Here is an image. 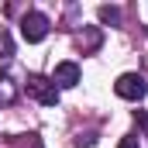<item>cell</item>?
<instances>
[{
	"label": "cell",
	"mask_w": 148,
	"mask_h": 148,
	"mask_svg": "<svg viewBox=\"0 0 148 148\" xmlns=\"http://www.w3.org/2000/svg\"><path fill=\"white\" fill-rule=\"evenodd\" d=\"M24 90H28V97H35L38 103H45V107H55L59 103V86L48 76H28Z\"/></svg>",
	"instance_id": "obj_1"
},
{
	"label": "cell",
	"mask_w": 148,
	"mask_h": 148,
	"mask_svg": "<svg viewBox=\"0 0 148 148\" xmlns=\"http://www.w3.org/2000/svg\"><path fill=\"white\" fill-rule=\"evenodd\" d=\"M114 93L121 100H141L148 93V83H145V76H138V73H124V76H117Z\"/></svg>",
	"instance_id": "obj_2"
},
{
	"label": "cell",
	"mask_w": 148,
	"mask_h": 148,
	"mask_svg": "<svg viewBox=\"0 0 148 148\" xmlns=\"http://www.w3.org/2000/svg\"><path fill=\"white\" fill-rule=\"evenodd\" d=\"M48 28H52V24H48V17H45V14H38V10H31V14H24V17H21V38H24V41H31V45L41 41V38L48 35Z\"/></svg>",
	"instance_id": "obj_3"
},
{
	"label": "cell",
	"mask_w": 148,
	"mask_h": 148,
	"mask_svg": "<svg viewBox=\"0 0 148 148\" xmlns=\"http://www.w3.org/2000/svg\"><path fill=\"white\" fill-rule=\"evenodd\" d=\"M52 83H55L59 90H73L76 83H79V66H76V62H59L55 73H52Z\"/></svg>",
	"instance_id": "obj_4"
},
{
	"label": "cell",
	"mask_w": 148,
	"mask_h": 148,
	"mask_svg": "<svg viewBox=\"0 0 148 148\" xmlns=\"http://www.w3.org/2000/svg\"><path fill=\"white\" fill-rule=\"evenodd\" d=\"M97 14H100L103 24H121V7H100Z\"/></svg>",
	"instance_id": "obj_5"
},
{
	"label": "cell",
	"mask_w": 148,
	"mask_h": 148,
	"mask_svg": "<svg viewBox=\"0 0 148 148\" xmlns=\"http://www.w3.org/2000/svg\"><path fill=\"white\" fill-rule=\"evenodd\" d=\"M10 55H14V41L7 31H0V59H10Z\"/></svg>",
	"instance_id": "obj_6"
},
{
	"label": "cell",
	"mask_w": 148,
	"mask_h": 148,
	"mask_svg": "<svg viewBox=\"0 0 148 148\" xmlns=\"http://www.w3.org/2000/svg\"><path fill=\"white\" fill-rule=\"evenodd\" d=\"M138 127L148 131V110H138Z\"/></svg>",
	"instance_id": "obj_7"
},
{
	"label": "cell",
	"mask_w": 148,
	"mask_h": 148,
	"mask_svg": "<svg viewBox=\"0 0 148 148\" xmlns=\"http://www.w3.org/2000/svg\"><path fill=\"white\" fill-rule=\"evenodd\" d=\"M117 148H141V145H138V138H124Z\"/></svg>",
	"instance_id": "obj_8"
}]
</instances>
